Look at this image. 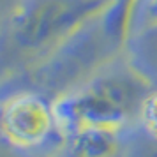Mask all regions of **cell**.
<instances>
[{
  "label": "cell",
  "mask_w": 157,
  "mask_h": 157,
  "mask_svg": "<svg viewBox=\"0 0 157 157\" xmlns=\"http://www.w3.org/2000/svg\"><path fill=\"white\" fill-rule=\"evenodd\" d=\"M122 132L111 129H83L65 136L67 157H118Z\"/></svg>",
  "instance_id": "obj_4"
},
{
  "label": "cell",
  "mask_w": 157,
  "mask_h": 157,
  "mask_svg": "<svg viewBox=\"0 0 157 157\" xmlns=\"http://www.w3.org/2000/svg\"><path fill=\"white\" fill-rule=\"evenodd\" d=\"M132 41V55L134 67L143 72L147 78L155 83L157 81V27L147 32L136 34L131 37ZM129 41V43H131Z\"/></svg>",
  "instance_id": "obj_6"
},
{
  "label": "cell",
  "mask_w": 157,
  "mask_h": 157,
  "mask_svg": "<svg viewBox=\"0 0 157 157\" xmlns=\"http://www.w3.org/2000/svg\"><path fill=\"white\" fill-rule=\"evenodd\" d=\"M155 27H157V0H141L140 7L136 11L132 36L147 32L150 29H155Z\"/></svg>",
  "instance_id": "obj_8"
},
{
  "label": "cell",
  "mask_w": 157,
  "mask_h": 157,
  "mask_svg": "<svg viewBox=\"0 0 157 157\" xmlns=\"http://www.w3.org/2000/svg\"><path fill=\"white\" fill-rule=\"evenodd\" d=\"M13 0H0V34L4 30V25H6V20H7V14L11 7H13Z\"/></svg>",
  "instance_id": "obj_9"
},
{
  "label": "cell",
  "mask_w": 157,
  "mask_h": 157,
  "mask_svg": "<svg viewBox=\"0 0 157 157\" xmlns=\"http://www.w3.org/2000/svg\"><path fill=\"white\" fill-rule=\"evenodd\" d=\"M141 0H113V6L108 11V14L102 20V25L106 29L108 36L115 41L117 46L131 41L132 36V25H134L136 11L140 7Z\"/></svg>",
  "instance_id": "obj_5"
},
{
  "label": "cell",
  "mask_w": 157,
  "mask_h": 157,
  "mask_svg": "<svg viewBox=\"0 0 157 157\" xmlns=\"http://www.w3.org/2000/svg\"><path fill=\"white\" fill-rule=\"evenodd\" d=\"M111 6L113 0H16L2 36L13 55L39 67L104 20Z\"/></svg>",
  "instance_id": "obj_1"
},
{
  "label": "cell",
  "mask_w": 157,
  "mask_h": 157,
  "mask_svg": "<svg viewBox=\"0 0 157 157\" xmlns=\"http://www.w3.org/2000/svg\"><path fill=\"white\" fill-rule=\"evenodd\" d=\"M152 85L134 65L131 69L99 72L55 97L53 111L58 129L64 136L83 129L124 132L125 125L138 118Z\"/></svg>",
  "instance_id": "obj_2"
},
{
  "label": "cell",
  "mask_w": 157,
  "mask_h": 157,
  "mask_svg": "<svg viewBox=\"0 0 157 157\" xmlns=\"http://www.w3.org/2000/svg\"><path fill=\"white\" fill-rule=\"evenodd\" d=\"M138 118L141 122L145 132L154 141H157V88L155 86H152V90L143 99V104L140 108Z\"/></svg>",
  "instance_id": "obj_7"
},
{
  "label": "cell",
  "mask_w": 157,
  "mask_h": 157,
  "mask_svg": "<svg viewBox=\"0 0 157 157\" xmlns=\"http://www.w3.org/2000/svg\"><path fill=\"white\" fill-rule=\"evenodd\" d=\"M55 134H62L53 111L41 94L23 90L0 104V136L20 150H37ZM64 136V134H62Z\"/></svg>",
  "instance_id": "obj_3"
}]
</instances>
